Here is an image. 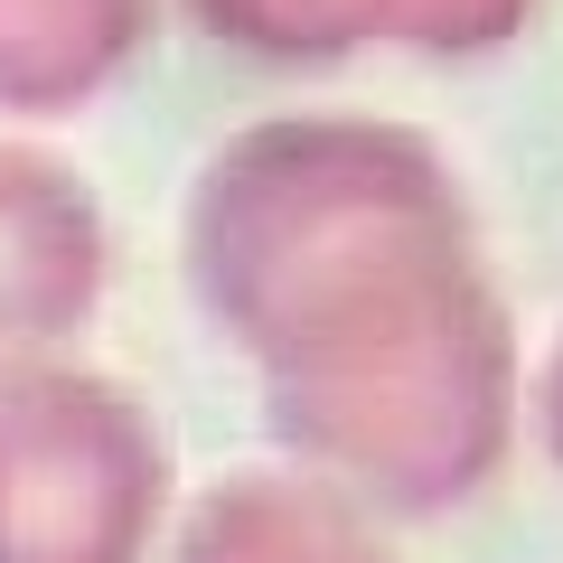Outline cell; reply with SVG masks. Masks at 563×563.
Returning <instances> with one entry per match:
<instances>
[{
  "label": "cell",
  "mask_w": 563,
  "mask_h": 563,
  "mask_svg": "<svg viewBox=\"0 0 563 563\" xmlns=\"http://www.w3.org/2000/svg\"><path fill=\"white\" fill-rule=\"evenodd\" d=\"M554 413H563V366H554Z\"/></svg>",
  "instance_id": "obj_1"
}]
</instances>
